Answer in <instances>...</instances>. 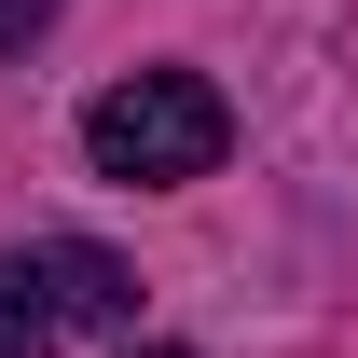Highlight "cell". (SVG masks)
<instances>
[{"instance_id":"2","label":"cell","mask_w":358,"mask_h":358,"mask_svg":"<svg viewBox=\"0 0 358 358\" xmlns=\"http://www.w3.org/2000/svg\"><path fill=\"white\" fill-rule=\"evenodd\" d=\"M138 275L83 234H42V248H0V358H55L69 331H124Z\"/></svg>"},{"instance_id":"3","label":"cell","mask_w":358,"mask_h":358,"mask_svg":"<svg viewBox=\"0 0 358 358\" xmlns=\"http://www.w3.org/2000/svg\"><path fill=\"white\" fill-rule=\"evenodd\" d=\"M42 28H55V0H0V55H28Z\"/></svg>"},{"instance_id":"4","label":"cell","mask_w":358,"mask_h":358,"mask_svg":"<svg viewBox=\"0 0 358 358\" xmlns=\"http://www.w3.org/2000/svg\"><path fill=\"white\" fill-rule=\"evenodd\" d=\"M124 358H193V345H124Z\"/></svg>"},{"instance_id":"1","label":"cell","mask_w":358,"mask_h":358,"mask_svg":"<svg viewBox=\"0 0 358 358\" xmlns=\"http://www.w3.org/2000/svg\"><path fill=\"white\" fill-rule=\"evenodd\" d=\"M83 152H96V179H138V193L207 179L234 152V96L207 83V69H138V83H110L83 110Z\"/></svg>"}]
</instances>
